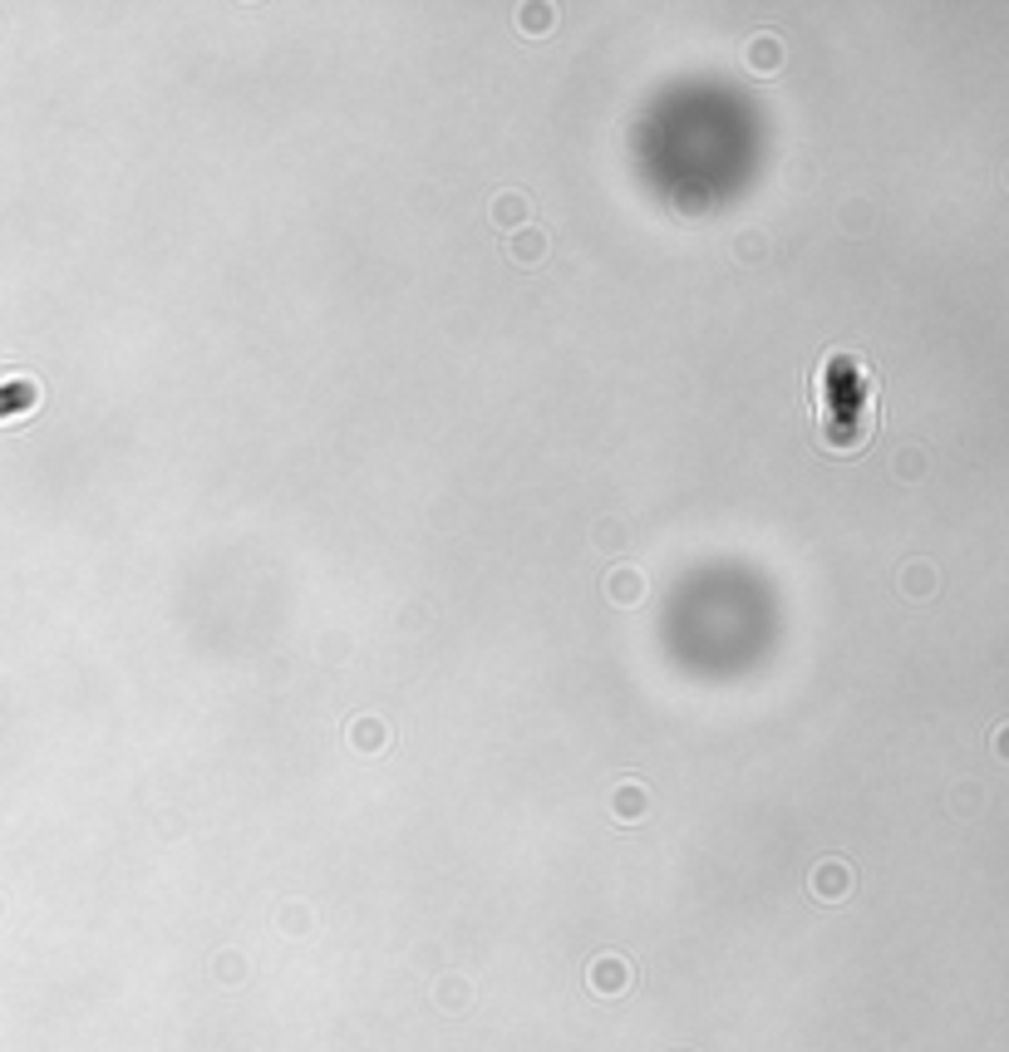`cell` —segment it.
Here are the masks:
<instances>
[{
    "mask_svg": "<svg viewBox=\"0 0 1009 1052\" xmlns=\"http://www.w3.org/2000/svg\"><path fill=\"white\" fill-rule=\"evenodd\" d=\"M630 983H636V969H630L626 954L606 950V954H596V960L587 964V989L596 993V999H626Z\"/></svg>",
    "mask_w": 1009,
    "mask_h": 1052,
    "instance_id": "6da1fadb",
    "label": "cell"
},
{
    "mask_svg": "<svg viewBox=\"0 0 1009 1052\" xmlns=\"http://www.w3.org/2000/svg\"><path fill=\"white\" fill-rule=\"evenodd\" d=\"M857 886L852 866H847L842 856H827L813 866V876H808V890H813V900H823V905H837V900H847Z\"/></svg>",
    "mask_w": 1009,
    "mask_h": 1052,
    "instance_id": "7a4b0ae2",
    "label": "cell"
},
{
    "mask_svg": "<svg viewBox=\"0 0 1009 1052\" xmlns=\"http://www.w3.org/2000/svg\"><path fill=\"white\" fill-rule=\"evenodd\" d=\"M546 256H552V242H546L542 226H522V232L507 236V261L513 267L537 271V267H546Z\"/></svg>",
    "mask_w": 1009,
    "mask_h": 1052,
    "instance_id": "3957f363",
    "label": "cell"
},
{
    "mask_svg": "<svg viewBox=\"0 0 1009 1052\" xmlns=\"http://www.w3.org/2000/svg\"><path fill=\"white\" fill-rule=\"evenodd\" d=\"M743 64H749L753 74H763V79H768V74H778L783 70V40L773 30H759L749 45H743Z\"/></svg>",
    "mask_w": 1009,
    "mask_h": 1052,
    "instance_id": "277c9868",
    "label": "cell"
},
{
    "mask_svg": "<svg viewBox=\"0 0 1009 1052\" xmlns=\"http://www.w3.org/2000/svg\"><path fill=\"white\" fill-rule=\"evenodd\" d=\"M606 601L611 605H640L645 601V575L636 571V566H611V575H606Z\"/></svg>",
    "mask_w": 1009,
    "mask_h": 1052,
    "instance_id": "5b68a950",
    "label": "cell"
},
{
    "mask_svg": "<svg viewBox=\"0 0 1009 1052\" xmlns=\"http://www.w3.org/2000/svg\"><path fill=\"white\" fill-rule=\"evenodd\" d=\"M650 812V792L640 782H620L616 792H611V817L626 821V827H636V821H645Z\"/></svg>",
    "mask_w": 1009,
    "mask_h": 1052,
    "instance_id": "8992f818",
    "label": "cell"
},
{
    "mask_svg": "<svg viewBox=\"0 0 1009 1052\" xmlns=\"http://www.w3.org/2000/svg\"><path fill=\"white\" fill-rule=\"evenodd\" d=\"M488 216H493L497 232H522V222L532 216V202H527V193H497Z\"/></svg>",
    "mask_w": 1009,
    "mask_h": 1052,
    "instance_id": "52a82bcc",
    "label": "cell"
},
{
    "mask_svg": "<svg viewBox=\"0 0 1009 1052\" xmlns=\"http://www.w3.org/2000/svg\"><path fill=\"white\" fill-rule=\"evenodd\" d=\"M350 743L360 747V753H370V757L384 753V747H390V723H384V718H374V714H360L350 723Z\"/></svg>",
    "mask_w": 1009,
    "mask_h": 1052,
    "instance_id": "ba28073f",
    "label": "cell"
},
{
    "mask_svg": "<svg viewBox=\"0 0 1009 1052\" xmlns=\"http://www.w3.org/2000/svg\"><path fill=\"white\" fill-rule=\"evenodd\" d=\"M433 1003H439L443 1013H464L468 1003H473V983L458 979V974H443V979L433 983Z\"/></svg>",
    "mask_w": 1009,
    "mask_h": 1052,
    "instance_id": "9c48e42d",
    "label": "cell"
},
{
    "mask_svg": "<svg viewBox=\"0 0 1009 1052\" xmlns=\"http://www.w3.org/2000/svg\"><path fill=\"white\" fill-rule=\"evenodd\" d=\"M936 566H926V561H911L907 571H901V591L911 595V601H926V595H936Z\"/></svg>",
    "mask_w": 1009,
    "mask_h": 1052,
    "instance_id": "30bf717a",
    "label": "cell"
},
{
    "mask_svg": "<svg viewBox=\"0 0 1009 1052\" xmlns=\"http://www.w3.org/2000/svg\"><path fill=\"white\" fill-rule=\"evenodd\" d=\"M517 25H522V35H552L556 11L552 5H522V11H517Z\"/></svg>",
    "mask_w": 1009,
    "mask_h": 1052,
    "instance_id": "8fae6325",
    "label": "cell"
},
{
    "mask_svg": "<svg viewBox=\"0 0 1009 1052\" xmlns=\"http://www.w3.org/2000/svg\"><path fill=\"white\" fill-rule=\"evenodd\" d=\"M734 256H739L743 267H759L763 256H768V236H763V232H749V236H739V242H734Z\"/></svg>",
    "mask_w": 1009,
    "mask_h": 1052,
    "instance_id": "7c38bea8",
    "label": "cell"
},
{
    "mask_svg": "<svg viewBox=\"0 0 1009 1052\" xmlns=\"http://www.w3.org/2000/svg\"><path fill=\"white\" fill-rule=\"evenodd\" d=\"M596 546H601V552H620V546H626V527H620V521H596Z\"/></svg>",
    "mask_w": 1009,
    "mask_h": 1052,
    "instance_id": "4fadbf2b",
    "label": "cell"
},
{
    "mask_svg": "<svg viewBox=\"0 0 1009 1052\" xmlns=\"http://www.w3.org/2000/svg\"><path fill=\"white\" fill-rule=\"evenodd\" d=\"M212 974H217L222 983H242V954H217Z\"/></svg>",
    "mask_w": 1009,
    "mask_h": 1052,
    "instance_id": "5bb4252c",
    "label": "cell"
},
{
    "mask_svg": "<svg viewBox=\"0 0 1009 1052\" xmlns=\"http://www.w3.org/2000/svg\"><path fill=\"white\" fill-rule=\"evenodd\" d=\"M901 458H907V462H901V472H907V478H911V472L926 468V462H921V453H901Z\"/></svg>",
    "mask_w": 1009,
    "mask_h": 1052,
    "instance_id": "9a60e30c",
    "label": "cell"
},
{
    "mask_svg": "<svg viewBox=\"0 0 1009 1052\" xmlns=\"http://www.w3.org/2000/svg\"><path fill=\"white\" fill-rule=\"evenodd\" d=\"M995 753L1009 763V728H999V738H995Z\"/></svg>",
    "mask_w": 1009,
    "mask_h": 1052,
    "instance_id": "2e32d148",
    "label": "cell"
}]
</instances>
